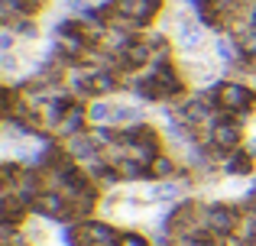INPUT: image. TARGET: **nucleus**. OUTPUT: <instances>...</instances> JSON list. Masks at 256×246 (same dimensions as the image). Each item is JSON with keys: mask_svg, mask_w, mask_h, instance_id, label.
I'll list each match as a JSON object with an SVG mask.
<instances>
[{"mask_svg": "<svg viewBox=\"0 0 256 246\" xmlns=\"http://www.w3.org/2000/svg\"><path fill=\"white\" fill-rule=\"evenodd\" d=\"M244 123H246V120H240V117H234V114H224V110H218L214 123L208 126V143H211L218 152H224V156L237 152L240 146L246 143V130H244Z\"/></svg>", "mask_w": 256, "mask_h": 246, "instance_id": "2", "label": "nucleus"}, {"mask_svg": "<svg viewBox=\"0 0 256 246\" xmlns=\"http://www.w3.org/2000/svg\"><path fill=\"white\" fill-rule=\"evenodd\" d=\"M13 45H16V32L4 29V32H0V52H13Z\"/></svg>", "mask_w": 256, "mask_h": 246, "instance_id": "9", "label": "nucleus"}, {"mask_svg": "<svg viewBox=\"0 0 256 246\" xmlns=\"http://www.w3.org/2000/svg\"><path fill=\"white\" fill-rule=\"evenodd\" d=\"M62 3L68 6V10H75V13H78V10H84V6H91L94 0H62Z\"/></svg>", "mask_w": 256, "mask_h": 246, "instance_id": "10", "label": "nucleus"}, {"mask_svg": "<svg viewBox=\"0 0 256 246\" xmlns=\"http://www.w3.org/2000/svg\"><path fill=\"white\" fill-rule=\"evenodd\" d=\"M6 29L16 32V39H23V42H32V39H39V23L36 16H20L13 26H6Z\"/></svg>", "mask_w": 256, "mask_h": 246, "instance_id": "7", "label": "nucleus"}, {"mask_svg": "<svg viewBox=\"0 0 256 246\" xmlns=\"http://www.w3.org/2000/svg\"><path fill=\"white\" fill-rule=\"evenodd\" d=\"M204 224H208V230H211L214 237H224V240H230V237L240 230V224H244V204H234V201H211V204H208Z\"/></svg>", "mask_w": 256, "mask_h": 246, "instance_id": "3", "label": "nucleus"}, {"mask_svg": "<svg viewBox=\"0 0 256 246\" xmlns=\"http://www.w3.org/2000/svg\"><path fill=\"white\" fill-rule=\"evenodd\" d=\"M84 130H91V117H88V104L84 101H75L68 110H65V117L58 120V126L52 130V136L56 139H72V136H78V133H84Z\"/></svg>", "mask_w": 256, "mask_h": 246, "instance_id": "5", "label": "nucleus"}, {"mask_svg": "<svg viewBox=\"0 0 256 246\" xmlns=\"http://www.w3.org/2000/svg\"><path fill=\"white\" fill-rule=\"evenodd\" d=\"M208 91H211L218 110H224V114H234V117H240V120H250L256 114V84L244 81V78L214 81Z\"/></svg>", "mask_w": 256, "mask_h": 246, "instance_id": "1", "label": "nucleus"}, {"mask_svg": "<svg viewBox=\"0 0 256 246\" xmlns=\"http://www.w3.org/2000/svg\"><path fill=\"white\" fill-rule=\"evenodd\" d=\"M175 42L185 55H194V52L204 45V23H201L194 13H182L175 16Z\"/></svg>", "mask_w": 256, "mask_h": 246, "instance_id": "4", "label": "nucleus"}, {"mask_svg": "<svg viewBox=\"0 0 256 246\" xmlns=\"http://www.w3.org/2000/svg\"><path fill=\"white\" fill-rule=\"evenodd\" d=\"M253 169H256V156L246 146H240L237 152H230V156L224 159V165H220V172H224V175H234V178L253 175Z\"/></svg>", "mask_w": 256, "mask_h": 246, "instance_id": "6", "label": "nucleus"}, {"mask_svg": "<svg viewBox=\"0 0 256 246\" xmlns=\"http://www.w3.org/2000/svg\"><path fill=\"white\" fill-rule=\"evenodd\" d=\"M120 246H156V243L146 240L140 230H120Z\"/></svg>", "mask_w": 256, "mask_h": 246, "instance_id": "8", "label": "nucleus"}]
</instances>
